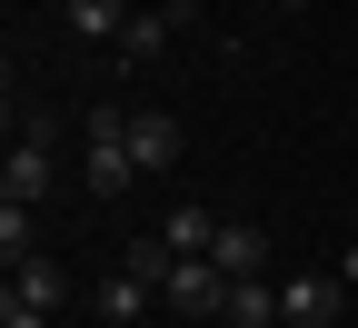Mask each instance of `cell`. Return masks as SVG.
Segmentation results:
<instances>
[{"label": "cell", "instance_id": "1", "mask_svg": "<svg viewBox=\"0 0 358 328\" xmlns=\"http://www.w3.org/2000/svg\"><path fill=\"white\" fill-rule=\"evenodd\" d=\"M129 179H140V159H129V110H90V190H100V199H120L129 190Z\"/></svg>", "mask_w": 358, "mask_h": 328}, {"label": "cell", "instance_id": "2", "mask_svg": "<svg viewBox=\"0 0 358 328\" xmlns=\"http://www.w3.org/2000/svg\"><path fill=\"white\" fill-rule=\"evenodd\" d=\"M159 299H169L179 318H229V278H219V259H169Z\"/></svg>", "mask_w": 358, "mask_h": 328}, {"label": "cell", "instance_id": "3", "mask_svg": "<svg viewBox=\"0 0 358 328\" xmlns=\"http://www.w3.org/2000/svg\"><path fill=\"white\" fill-rule=\"evenodd\" d=\"M338 289H348V278L299 269V278H279V318H289V328H338Z\"/></svg>", "mask_w": 358, "mask_h": 328}, {"label": "cell", "instance_id": "4", "mask_svg": "<svg viewBox=\"0 0 358 328\" xmlns=\"http://www.w3.org/2000/svg\"><path fill=\"white\" fill-rule=\"evenodd\" d=\"M0 199H20V209L50 199V139H10V159H0Z\"/></svg>", "mask_w": 358, "mask_h": 328}, {"label": "cell", "instance_id": "5", "mask_svg": "<svg viewBox=\"0 0 358 328\" xmlns=\"http://www.w3.org/2000/svg\"><path fill=\"white\" fill-rule=\"evenodd\" d=\"M0 299L50 308V318H60V299H70V269H60V259H10V289H0Z\"/></svg>", "mask_w": 358, "mask_h": 328}, {"label": "cell", "instance_id": "6", "mask_svg": "<svg viewBox=\"0 0 358 328\" xmlns=\"http://www.w3.org/2000/svg\"><path fill=\"white\" fill-rule=\"evenodd\" d=\"M179 20H189V10H129V30H120V70H150V60L169 50Z\"/></svg>", "mask_w": 358, "mask_h": 328}, {"label": "cell", "instance_id": "7", "mask_svg": "<svg viewBox=\"0 0 358 328\" xmlns=\"http://www.w3.org/2000/svg\"><path fill=\"white\" fill-rule=\"evenodd\" d=\"M129 159H140V169H169L179 159V120L169 110H129Z\"/></svg>", "mask_w": 358, "mask_h": 328}, {"label": "cell", "instance_id": "8", "mask_svg": "<svg viewBox=\"0 0 358 328\" xmlns=\"http://www.w3.org/2000/svg\"><path fill=\"white\" fill-rule=\"evenodd\" d=\"M159 239H169L179 259H209V249H219V219H209L199 199H179V209H169V229H159Z\"/></svg>", "mask_w": 358, "mask_h": 328}, {"label": "cell", "instance_id": "9", "mask_svg": "<svg viewBox=\"0 0 358 328\" xmlns=\"http://www.w3.org/2000/svg\"><path fill=\"white\" fill-rule=\"evenodd\" d=\"M259 249H268V239H259L249 219H219V249H209V259H219V278H259Z\"/></svg>", "mask_w": 358, "mask_h": 328}, {"label": "cell", "instance_id": "10", "mask_svg": "<svg viewBox=\"0 0 358 328\" xmlns=\"http://www.w3.org/2000/svg\"><path fill=\"white\" fill-rule=\"evenodd\" d=\"M229 328H289L279 289H268V278H229Z\"/></svg>", "mask_w": 358, "mask_h": 328}, {"label": "cell", "instance_id": "11", "mask_svg": "<svg viewBox=\"0 0 358 328\" xmlns=\"http://www.w3.org/2000/svg\"><path fill=\"white\" fill-rule=\"evenodd\" d=\"M70 30H80V40H110V50H120V30H129V0H70Z\"/></svg>", "mask_w": 358, "mask_h": 328}, {"label": "cell", "instance_id": "12", "mask_svg": "<svg viewBox=\"0 0 358 328\" xmlns=\"http://www.w3.org/2000/svg\"><path fill=\"white\" fill-rule=\"evenodd\" d=\"M140 308H150V278H129V269H120V278H100V318H110V328H129Z\"/></svg>", "mask_w": 358, "mask_h": 328}, {"label": "cell", "instance_id": "13", "mask_svg": "<svg viewBox=\"0 0 358 328\" xmlns=\"http://www.w3.org/2000/svg\"><path fill=\"white\" fill-rule=\"evenodd\" d=\"M0 259H40V239H30V209H20V199H0Z\"/></svg>", "mask_w": 358, "mask_h": 328}, {"label": "cell", "instance_id": "14", "mask_svg": "<svg viewBox=\"0 0 358 328\" xmlns=\"http://www.w3.org/2000/svg\"><path fill=\"white\" fill-rule=\"evenodd\" d=\"M120 269H129V278H150V289H159V278H169V239H129V249H120Z\"/></svg>", "mask_w": 358, "mask_h": 328}, {"label": "cell", "instance_id": "15", "mask_svg": "<svg viewBox=\"0 0 358 328\" xmlns=\"http://www.w3.org/2000/svg\"><path fill=\"white\" fill-rule=\"evenodd\" d=\"M0 328H60L50 308H20V299H0Z\"/></svg>", "mask_w": 358, "mask_h": 328}, {"label": "cell", "instance_id": "16", "mask_svg": "<svg viewBox=\"0 0 358 328\" xmlns=\"http://www.w3.org/2000/svg\"><path fill=\"white\" fill-rule=\"evenodd\" d=\"M338 278H348V289H358V249H348V259H338Z\"/></svg>", "mask_w": 358, "mask_h": 328}, {"label": "cell", "instance_id": "17", "mask_svg": "<svg viewBox=\"0 0 358 328\" xmlns=\"http://www.w3.org/2000/svg\"><path fill=\"white\" fill-rule=\"evenodd\" d=\"M268 10H308V0H268Z\"/></svg>", "mask_w": 358, "mask_h": 328}, {"label": "cell", "instance_id": "18", "mask_svg": "<svg viewBox=\"0 0 358 328\" xmlns=\"http://www.w3.org/2000/svg\"><path fill=\"white\" fill-rule=\"evenodd\" d=\"M348 328H358V318H348Z\"/></svg>", "mask_w": 358, "mask_h": 328}]
</instances>
